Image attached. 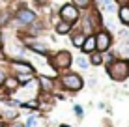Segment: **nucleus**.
I'll return each instance as SVG.
<instances>
[{
  "instance_id": "f257e3e1",
  "label": "nucleus",
  "mask_w": 129,
  "mask_h": 127,
  "mask_svg": "<svg viewBox=\"0 0 129 127\" xmlns=\"http://www.w3.org/2000/svg\"><path fill=\"white\" fill-rule=\"evenodd\" d=\"M58 84H60L62 90L75 94V92L82 90L84 80H82V77L79 75V73H75V71H62V73H58Z\"/></svg>"
},
{
  "instance_id": "f03ea898",
  "label": "nucleus",
  "mask_w": 129,
  "mask_h": 127,
  "mask_svg": "<svg viewBox=\"0 0 129 127\" xmlns=\"http://www.w3.org/2000/svg\"><path fill=\"white\" fill-rule=\"evenodd\" d=\"M107 73L112 80L123 82L129 78V58H116L107 65Z\"/></svg>"
},
{
  "instance_id": "7ed1b4c3",
  "label": "nucleus",
  "mask_w": 129,
  "mask_h": 127,
  "mask_svg": "<svg viewBox=\"0 0 129 127\" xmlns=\"http://www.w3.org/2000/svg\"><path fill=\"white\" fill-rule=\"evenodd\" d=\"M71 52L68 51H58L54 52V54H49V64H51V67L54 69L56 73H62V71H68L71 67V64H73V58H71Z\"/></svg>"
},
{
  "instance_id": "20e7f679",
  "label": "nucleus",
  "mask_w": 129,
  "mask_h": 127,
  "mask_svg": "<svg viewBox=\"0 0 129 127\" xmlns=\"http://www.w3.org/2000/svg\"><path fill=\"white\" fill-rule=\"evenodd\" d=\"M58 15H60V19H62V21H68V23L75 24V23H79V19H81L82 11L79 10V8L75 6L73 2H66L64 6H62L60 10H58Z\"/></svg>"
},
{
  "instance_id": "39448f33",
  "label": "nucleus",
  "mask_w": 129,
  "mask_h": 127,
  "mask_svg": "<svg viewBox=\"0 0 129 127\" xmlns=\"http://www.w3.org/2000/svg\"><path fill=\"white\" fill-rule=\"evenodd\" d=\"M95 45H97V51L99 52H107L112 47V36H110L109 30L101 28L95 32Z\"/></svg>"
},
{
  "instance_id": "423d86ee",
  "label": "nucleus",
  "mask_w": 129,
  "mask_h": 127,
  "mask_svg": "<svg viewBox=\"0 0 129 127\" xmlns=\"http://www.w3.org/2000/svg\"><path fill=\"white\" fill-rule=\"evenodd\" d=\"M15 13V23H19L21 26H26V24H32L34 21H38V15H36V11L28 10V8H19Z\"/></svg>"
},
{
  "instance_id": "0eeeda50",
  "label": "nucleus",
  "mask_w": 129,
  "mask_h": 127,
  "mask_svg": "<svg viewBox=\"0 0 129 127\" xmlns=\"http://www.w3.org/2000/svg\"><path fill=\"white\" fill-rule=\"evenodd\" d=\"M10 67L13 73H36V67L30 62L19 58V60H10Z\"/></svg>"
},
{
  "instance_id": "6e6552de",
  "label": "nucleus",
  "mask_w": 129,
  "mask_h": 127,
  "mask_svg": "<svg viewBox=\"0 0 129 127\" xmlns=\"http://www.w3.org/2000/svg\"><path fill=\"white\" fill-rule=\"evenodd\" d=\"M38 84H39V92H43V94H54L56 92V80L52 77L38 75Z\"/></svg>"
},
{
  "instance_id": "1a4fd4ad",
  "label": "nucleus",
  "mask_w": 129,
  "mask_h": 127,
  "mask_svg": "<svg viewBox=\"0 0 129 127\" xmlns=\"http://www.w3.org/2000/svg\"><path fill=\"white\" fill-rule=\"evenodd\" d=\"M81 51L84 52V54H92L94 51H97V45H95V34H90V36H86V39H84Z\"/></svg>"
},
{
  "instance_id": "9d476101",
  "label": "nucleus",
  "mask_w": 129,
  "mask_h": 127,
  "mask_svg": "<svg viewBox=\"0 0 129 127\" xmlns=\"http://www.w3.org/2000/svg\"><path fill=\"white\" fill-rule=\"evenodd\" d=\"M54 32L60 34V36H69L71 32H73V24L68 23V21H58V23L54 24Z\"/></svg>"
},
{
  "instance_id": "9b49d317",
  "label": "nucleus",
  "mask_w": 129,
  "mask_h": 127,
  "mask_svg": "<svg viewBox=\"0 0 129 127\" xmlns=\"http://www.w3.org/2000/svg\"><path fill=\"white\" fill-rule=\"evenodd\" d=\"M2 88L8 92V94H13V92H17L21 88V84H19V80H17V77L13 75V77H10L8 75L6 77V80H4V84H2Z\"/></svg>"
},
{
  "instance_id": "f8f14e48",
  "label": "nucleus",
  "mask_w": 129,
  "mask_h": 127,
  "mask_svg": "<svg viewBox=\"0 0 129 127\" xmlns=\"http://www.w3.org/2000/svg\"><path fill=\"white\" fill-rule=\"evenodd\" d=\"M69 36H71V43H73V47L81 49L82 43H84V39H86V34H84L81 28H79V30H75V28H73V32H71Z\"/></svg>"
},
{
  "instance_id": "ddd939ff",
  "label": "nucleus",
  "mask_w": 129,
  "mask_h": 127,
  "mask_svg": "<svg viewBox=\"0 0 129 127\" xmlns=\"http://www.w3.org/2000/svg\"><path fill=\"white\" fill-rule=\"evenodd\" d=\"M118 19L122 24H129V4H122L118 6Z\"/></svg>"
},
{
  "instance_id": "4468645a",
  "label": "nucleus",
  "mask_w": 129,
  "mask_h": 127,
  "mask_svg": "<svg viewBox=\"0 0 129 127\" xmlns=\"http://www.w3.org/2000/svg\"><path fill=\"white\" fill-rule=\"evenodd\" d=\"M99 8L105 10V11H109V13H116L118 11V4L114 2V0H103V2L99 4Z\"/></svg>"
},
{
  "instance_id": "2eb2a0df",
  "label": "nucleus",
  "mask_w": 129,
  "mask_h": 127,
  "mask_svg": "<svg viewBox=\"0 0 129 127\" xmlns=\"http://www.w3.org/2000/svg\"><path fill=\"white\" fill-rule=\"evenodd\" d=\"M88 60H90V65H101L103 64V52L94 51L92 54H88Z\"/></svg>"
},
{
  "instance_id": "dca6fc26",
  "label": "nucleus",
  "mask_w": 129,
  "mask_h": 127,
  "mask_svg": "<svg viewBox=\"0 0 129 127\" xmlns=\"http://www.w3.org/2000/svg\"><path fill=\"white\" fill-rule=\"evenodd\" d=\"M15 77L19 80V84L23 86V84H28L32 78H36V73H15Z\"/></svg>"
},
{
  "instance_id": "f3484780",
  "label": "nucleus",
  "mask_w": 129,
  "mask_h": 127,
  "mask_svg": "<svg viewBox=\"0 0 129 127\" xmlns=\"http://www.w3.org/2000/svg\"><path fill=\"white\" fill-rule=\"evenodd\" d=\"M75 64H77L81 69H88V67H90V60H88V56H77V58H75Z\"/></svg>"
},
{
  "instance_id": "a211bd4d",
  "label": "nucleus",
  "mask_w": 129,
  "mask_h": 127,
  "mask_svg": "<svg viewBox=\"0 0 129 127\" xmlns=\"http://www.w3.org/2000/svg\"><path fill=\"white\" fill-rule=\"evenodd\" d=\"M71 2H73L79 10H88V8L92 6V2H94V0H71Z\"/></svg>"
},
{
  "instance_id": "6ab92c4d",
  "label": "nucleus",
  "mask_w": 129,
  "mask_h": 127,
  "mask_svg": "<svg viewBox=\"0 0 129 127\" xmlns=\"http://www.w3.org/2000/svg\"><path fill=\"white\" fill-rule=\"evenodd\" d=\"M2 120H8V121H11V120H15L17 118V110H13V108H8V110H4L2 112Z\"/></svg>"
},
{
  "instance_id": "aec40b11",
  "label": "nucleus",
  "mask_w": 129,
  "mask_h": 127,
  "mask_svg": "<svg viewBox=\"0 0 129 127\" xmlns=\"http://www.w3.org/2000/svg\"><path fill=\"white\" fill-rule=\"evenodd\" d=\"M73 110H75V114H77L79 120H82V116H84V108L81 107V105H75V107H73Z\"/></svg>"
},
{
  "instance_id": "412c9836",
  "label": "nucleus",
  "mask_w": 129,
  "mask_h": 127,
  "mask_svg": "<svg viewBox=\"0 0 129 127\" xmlns=\"http://www.w3.org/2000/svg\"><path fill=\"white\" fill-rule=\"evenodd\" d=\"M6 127H24V123H23V121H19V120L15 118V120L8 121V123H6Z\"/></svg>"
},
{
  "instance_id": "4be33fe9",
  "label": "nucleus",
  "mask_w": 129,
  "mask_h": 127,
  "mask_svg": "<svg viewBox=\"0 0 129 127\" xmlns=\"http://www.w3.org/2000/svg\"><path fill=\"white\" fill-rule=\"evenodd\" d=\"M6 77H8V73H6V69L4 67H0V86L4 84V80H6Z\"/></svg>"
},
{
  "instance_id": "5701e85b",
  "label": "nucleus",
  "mask_w": 129,
  "mask_h": 127,
  "mask_svg": "<svg viewBox=\"0 0 129 127\" xmlns=\"http://www.w3.org/2000/svg\"><path fill=\"white\" fill-rule=\"evenodd\" d=\"M95 84H97V78H95V77L88 78V86H90V88H95Z\"/></svg>"
},
{
  "instance_id": "b1692460",
  "label": "nucleus",
  "mask_w": 129,
  "mask_h": 127,
  "mask_svg": "<svg viewBox=\"0 0 129 127\" xmlns=\"http://www.w3.org/2000/svg\"><path fill=\"white\" fill-rule=\"evenodd\" d=\"M107 28L109 30H114L116 26H114V21H107Z\"/></svg>"
},
{
  "instance_id": "393cba45",
  "label": "nucleus",
  "mask_w": 129,
  "mask_h": 127,
  "mask_svg": "<svg viewBox=\"0 0 129 127\" xmlns=\"http://www.w3.org/2000/svg\"><path fill=\"white\" fill-rule=\"evenodd\" d=\"M114 2H116L118 6H122V4H129V0H114Z\"/></svg>"
},
{
  "instance_id": "a878e982",
  "label": "nucleus",
  "mask_w": 129,
  "mask_h": 127,
  "mask_svg": "<svg viewBox=\"0 0 129 127\" xmlns=\"http://www.w3.org/2000/svg\"><path fill=\"white\" fill-rule=\"evenodd\" d=\"M6 58V54H4V51H2V47H0V60H4Z\"/></svg>"
},
{
  "instance_id": "bb28decb",
  "label": "nucleus",
  "mask_w": 129,
  "mask_h": 127,
  "mask_svg": "<svg viewBox=\"0 0 129 127\" xmlns=\"http://www.w3.org/2000/svg\"><path fill=\"white\" fill-rule=\"evenodd\" d=\"M0 127H6V123H4V120L0 118Z\"/></svg>"
},
{
  "instance_id": "cd10ccee",
  "label": "nucleus",
  "mask_w": 129,
  "mask_h": 127,
  "mask_svg": "<svg viewBox=\"0 0 129 127\" xmlns=\"http://www.w3.org/2000/svg\"><path fill=\"white\" fill-rule=\"evenodd\" d=\"M60 127H71V125H66V123H62V125H60Z\"/></svg>"
},
{
  "instance_id": "c85d7f7f",
  "label": "nucleus",
  "mask_w": 129,
  "mask_h": 127,
  "mask_svg": "<svg viewBox=\"0 0 129 127\" xmlns=\"http://www.w3.org/2000/svg\"><path fill=\"white\" fill-rule=\"evenodd\" d=\"M0 47H2V36H0Z\"/></svg>"
},
{
  "instance_id": "c756f323",
  "label": "nucleus",
  "mask_w": 129,
  "mask_h": 127,
  "mask_svg": "<svg viewBox=\"0 0 129 127\" xmlns=\"http://www.w3.org/2000/svg\"><path fill=\"white\" fill-rule=\"evenodd\" d=\"M6 2H11V0H6Z\"/></svg>"
},
{
  "instance_id": "7c9ffc66",
  "label": "nucleus",
  "mask_w": 129,
  "mask_h": 127,
  "mask_svg": "<svg viewBox=\"0 0 129 127\" xmlns=\"http://www.w3.org/2000/svg\"><path fill=\"white\" fill-rule=\"evenodd\" d=\"M127 84H129V78H127Z\"/></svg>"
},
{
  "instance_id": "2f4dec72",
  "label": "nucleus",
  "mask_w": 129,
  "mask_h": 127,
  "mask_svg": "<svg viewBox=\"0 0 129 127\" xmlns=\"http://www.w3.org/2000/svg\"><path fill=\"white\" fill-rule=\"evenodd\" d=\"M0 26H2V23H0Z\"/></svg>"
}]
</instances>
